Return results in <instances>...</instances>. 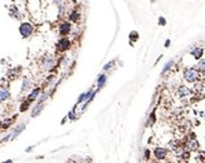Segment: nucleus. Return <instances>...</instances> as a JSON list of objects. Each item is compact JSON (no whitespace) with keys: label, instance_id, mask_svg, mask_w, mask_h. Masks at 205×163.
I'll list each match as a JSON object with an SVG mask.
<instances>
[{"label":"nucleus","instance_id":"nucleus-1","mask_svg":"<svg viewBox=\"0 0 205 163\" xmlns=\"http://www.w3.org/2000/svg\"><path fill=\"white\" fill-rule=\"evenodd\" d=\"M184 78H185L186 82L194 83L200 78V73L195 68H189V69H185V72H184Z\"/></svg>","mask_w":205,"mask_h":163},{"label":"nucleus","instance_id":"nucleus-2","mask_svg":"<svg viewBox=\"0 0 205 163\" xmlns=\"http://www.w3.org/2000/svg\"><path fill=\"white\" fill-rule=\"evenodd\" d=\"M33 30H34V28H33V25L29 24V23H23L22 25H20V28H19V32H20V34H22L23 38L30 37L32 33H33Z\"/></svg>","mask_w":205,"mask_h":163},{"label":"nucleus","instance_id":"nucleus-3","mask_svg":"<svg viewBox=\"0 0 205 163\" xmlns=\"http://www.w3.org/2000/svg\"><path fill=\"white\" fill-rule=\"evenodd\" d=\"M43 69H45V70H51L54 65H55V59H54V56L53 55H51V54H47L45 56H44V59H43Z\"/></svg>","mask_w":205,"mask_h":163},{"label":"nucleus","instance_id":"nucleus-4","mask_svg":"<svg viewBox=\"0 0 205 163\" xmlns=\"http://www.w3.org/2000/svg\"><path fill=\"white\" fill-rule=\"evenodd\" d=\"M70 47V41L67 38H61L57 43V49L58 52H66L67 49Z\"/></svg>","mask_w":205,"mask_h":163},{"label":"nucleus","instance_id":"nucleus-5","mask_svg":"<svg viewBox=\"0 0 205 163\" xmlns=\"http://www.w3.org/2000/svg\"><path fill=\"white\" fill-rule=\"evenodd\" d=\"M72 30V25L68 22H63L61 25H59V34L62 35L63 38H66V35H68Z\"/></svg>","mask_w":205,"mask_h":163},{"label":"nucleus","instance_id":"nucleus-6","mask_svg":"<svg viewBox=\"0 0 205 163\" xmlns=\"http://www.w3.org/2000/svg\"><path fill=\"white\" fill-rule=\"evenodd\" d=\"M154 153H155V157H156L157 159H164V158H166V155H167V151L165 149V148H161V147L155 148Z\"/></svg>","mask_w":205,"mask_h":163},{"label":"nucleus","instance_id":"nucleus-7","mask_svg":"<svg viewBox=\"0 0 205 163\" xmlns=\"http://www.w3.org/2000/svg\"><path fill=\"white\" fill-rule=\"evenodd\" d=\"M178 95H179L180 98H184V97L190 95V89H189L188 87H185V86H181V87L178 89Z\"/></svg>","mask_w":205,"mask_h":163},{"label":"nucleus","instance_id":"nucleus-8","mask_svg":"<svg viewBox=\"0 0 205 163\" xmlns=\"http://www.w3.org/2000/svg\"><path fill=\"white\" fill-rule=\"evenodd\" d=\"M203 53H204V50H203V48H194L193 50H191V55L194 56L195 59H200L201 56H203Z\"/></svg>","mask_w":205,"mask_h":163},{"label":"nucleus","instance_id":"nucleus-9","mask_svg":"<svg viewBox=\"0 0 205 163\" xmlns=\"http://www.w3.org/2000/svg\"><path fill=\"white\" fill-rule=\"evenodd\" d=\"M9 90L8 89H5V88H0V102H3V101H5V99H8L9 98Z\"/></svg>","mask_w":205,"mask_h":163},{"label":"nucleus","instance_id":"nucleus-10","mask_svg":"<svg viewBox=\"0 0 205 163\" xmlns=\"http://www.w3.org/2000/svg\"><path fill=\"white\" fill-rule=\"evenodd\" d=\"M39 93H40V89H39V88H35V89L32 92V93H30V95L28 97V101H29V102H32V101H35V99L38 98Z\"/></svg>","mask_w":205,"mask_h":163},{"label":"nucleus","instance_id":"nucleus-11","mask_svg":"<svg viewBox=\"0 0 205 163\" xmlns=\"http://www.w3.org/2000/svg\"><path fill=\"white\" fill-rule=\"evenodd\" d=\"M197 147H199V143H197L196 139H191V140L188 142V148L189 149L194 151V149H197Z\"/></svg>","mask_w":205,"mask_h":163},{"label":"nucleus","instance_id":"nucleus-12","mask_svg":"<svg viewBox=\"0 0 205 163\" xmlns=\"http://www.w3.org/2000/svg\"><path fill=\"white\" fill-rule=\"evenodd\" d=\"M79 18H81V14H79L78 11H76V10L70 13V15H69V19L72 20V22H74V23H77V22H78V20H79Z\"/></svg>","mask_w":205,"mask_h":163},{"label":"nucleus","instance_id":"nucleus-13","mask_svg":"<svg viewBox=\"0 0 205 163\" xmlns=\"http://www.w3.org/2000/svg\"><path fill=\"white\" fill-rule=\"evenodd\" d=\"M43 108H44V104H43V103H39V104L37 105V107L34 108V110H33V114H32V116H33V117H37V116L39 114V113H40V110L43 109Z\"/></svg>","mask_w":205,"mask_h":163},{"label":"nucleus","instance_id":"nucleus-14","mask_svg":"<svg viewBox=\"0 0 205 163\" xmlns=\"http://www.w3.org/2000/svg\"><path fill=\"white\" fill-rule=\"evenodd\" d=\"M106 80H107V75L102 74V75L97 79V86H98V87H103V86H104V83H106Z\"/></svg>","mask_w":205,"mask_h":163},{"label":"nucleus","instance_id":"nucleus-15","mask_svg":"<svg viewBox=\"0 0 205 163\" xmlns=\"http://www.w3.org/2000/svg\"><path fill=\"white\" fill-rule=\"evenodd\" d=\"M197 70H200V72H205V59H200L199 62H197V65H196Z\"/></svg>","mask_w":205,"mask_h":163},{"label":"nucleus","instance_id":"nucleus-16","mask_svg":"<svg viewBox=\"0 0 205 163\" xmlns=\"http://www.w3.org/2000/svg\"><path fill=\"white\" fill-rule=\"evenodd\" d=\"M30 87V80L28 79V78H24V82H23V87H22V90H26L28 88Z\"/></svg>","mask_w":205,"mask_h":163},{"label":"nucleus","instance_id":"nucleus-17","mask_svg":"<svg viewBox=\"0 0 205 163\" xmlns=\"http://www.w3.org/2000/svg\"><path fill=\"white\" fill-rule=\"evenodd\" d=\"M29 101H26V102H24L23 104H22V107H20V110H22V112H24L25 109H28V107H29Z\"/></svg>","mask_w":205,"mask_h":163},{"label":"nucleus","instance_id":"nucleus-18","mask_svg":"<svg viewBox=\"0 0 205 163\" xmlns=\"http://www.w3.org/2000/svg\"><path fill=\"white\" fill-rule=\"evenodd\" d=\"M171 65H172V60H171V62H169V63H167V64H166V67H165L164 69H162V72H164V73H165V72H166V70H167L169 68H170Z\"/></svg>","mask_w":205,"mask_h":163},{"label":"nucleus","instance_id":"nucleus-19","mask_svg":"<svg viewBox=\"0 0 205 163\" xmlns=\"http://www.w3.org/2000/svg\"><path fill=\"white\" fill-rule=\"evenodd\" d=\"M112 64H113V62H110V63H107V64H106V65L103 67V69H104V70H107V69H110V68L112 67Z\"/></svg>","mask_w":205,"mask_h":163},{"label":"nucleus","instance_id":"nucleus-20","mask_svg":"<svg viewBox=\"0 0 205 163\" xmlns=\"http://www.w3.org/2000/svg\"><path fill=\"white\" fill-rule=\"evenodd\" d=\"M5 163H13V161H8V162H5Z\"/></svg>","mask_w":205,"mask_h":163},{"label":"nucleus","instance_id":"nucleus-21","mask_svg":"<svg viewBox=\"0 0 205 163\" xmlns=\"http://www.w3.org/2000/svg\"><path fill=\"white\" fill-rule=\"evenodd\" d=\"M204 77H205V72H204Z\"/></svg>","mask_w":205,"mask_h":163}]
</instances>
